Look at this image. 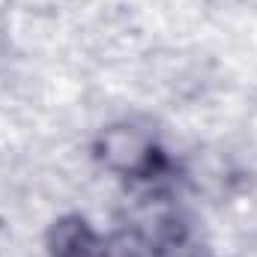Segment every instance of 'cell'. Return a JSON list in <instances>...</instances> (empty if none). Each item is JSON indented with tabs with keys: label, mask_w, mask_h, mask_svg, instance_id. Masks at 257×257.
Listing matches in <instances>:
<instances>
[{
	"label": "cell",
	"mask_w": 257,
	"mask_h": 257,
	"mask_svg": "<svg viewBox=\"0 0 257 257\" xmlns=\"http://www.w3.org/2000/svg\"><path fill=\"white\" fill-rule=\"evenodd\" d=\"M99 159L117 171V174H128V177H141L153 168L156 159V144L147 132L135 126H111L96 147Z\"/></svg>",
	"instance_id": "cell-1"
},
{
	"label": "cell",
	"mask_w": 257,
	"mask_h": 257,
	"mask_svg": "<svg viewBox=\"0 0 257 257\" xmlns=\"http://www.w3.org/2000/svg\"><path fill=\"white\" fill-rule=\"evenodd\" d=\"M48 251L51 257H99V239L84 218L72 215L51 227Z\"/></svg>",
	"instance_id": "cell-2"
}]
</instances>
